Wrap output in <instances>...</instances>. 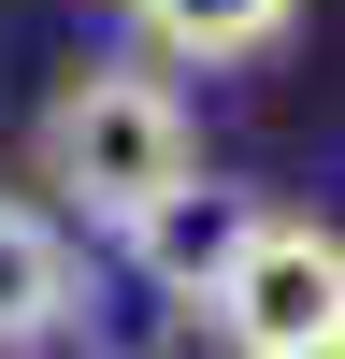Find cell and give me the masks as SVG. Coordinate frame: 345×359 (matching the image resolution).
<instances>
[{
	"mask_svg": "<svg viewBox=\"0 0 345 359\" xmlns=\"http://www.w3.org/2000/svg\"><path fill=\"white\" fill-rule=\"evenodd\" d=\"M29 172H43L72 216L130 230L158 187H187V172H201V130H187V101H172L158 72L86 57V72H58V86H43V115H29Z\"/></svg>",
	"mask_w": 345,
	"mask_h": 359,
	"instance_id": "1",
	"label": "cell"
},
{
	"mask_svg": "<svg viewBox=\"0 0 345 359\" xmlns=\"http://www.w3.org/2000/svg\"><path fill=\"white\" fill-rule=\"evenodd\" d=\"M201 316H216L230 359H331L345 345V245L316 216H273L259 201V230L230 245V273L201 287Z\"/></svg>",
	"mask_w": 345,
	"mask_h": 359,
	"instance_id": "2",
	"label": "cell"
},
{
	"mask_svg": "<svg viewBox=\"0 0 345 359\" xmlns=\"http://www.w3.org/2000/svg\"><path fill=\"white\" fill-rule=\"evenodd\" d=\"M245 230H259V201H245V187H216V172H187V187H158L115 245H130V273L158 287V302H187V316H201V287L230 273V245H245Z\"/></svg>",
	"mask_w": 345,
	"mask_h": 359,
	"instance_id": "3",
	"label": "cell"
},
{
	"mask_svg": "<svg viewBox=\"0 0 345 359\" xmlns=\"http://www.w3.org/2000/svg\"><path fill=\"white\" fill-rule=\"evenodd\" d=\"M86 316V259L43 201H0V345H43Z\"/></svg>",
	"mask_w": 345,
	"mask_h": 359,
	"instance_id": "4",
	"label": "cell"
},
{
	"mask_svg": "<svg viewBox=\"0 0 345 359\" xmlns=\"http://www.w3.org/2000/svg\"><path fill=\"white\" fill-rule=\"evenodd\" d=\"M288 15H302V0H130L144 43H158V57H201V72H216V57L288 43Z\"/></svg>",
	"mask_w": 345,
	"mask_h": 359,
	"instance_id": "5",
	"label": "cell"
}]
</instances>
